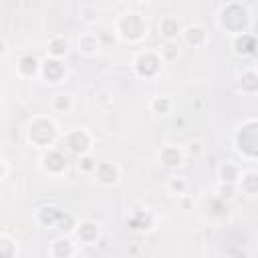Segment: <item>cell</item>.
Listing matches in <instances>:
<instances>
[{
	"label": "cell",
	"instance_id": "cell-1",
	"mask_svg": "<svg viewBox=\"0 0 258 258\" xmlns=\"http://www.w3.org/2000/svg\"><path fill=\"white\" fill-rule=\"evenodd\" d=\"M216 24L220 30H224L226 34H232V38H234V36L246 34L250 30L252 12L242 2H226L216 12Z\"/></svg>",
	"mask_w": 258,
	"mask_h": 258
},
{
	"label": "cell",
	"instance_id": "cell-2",
	"mask_svg": "<svg viewBox=\"0 0 258 258\" xmlns=\"http://www.w3.org/2000/svg\"><path fill=\"white\" fill-rule=\"evenodd\" d=\"M24 135H26L28 145H32L36 149H44V151L56 147V141L62 139L56 121L48 115H34L28 121Z\"/></svg>",
	"mask_w": 258,
	"mask_h": 258
},
{
	"label": "cell",
	"instance_id": "cell-3",
	"mask_svg": "<svg viewBox=\"0 0 258 258\" xmlns=\"http://www.w3.org/2000/svg\"><path fill=\"white\" fill-rule=\"evenodd\" d=\"M113 34L121 42H127V44H137L145 40V36L149 34V24H147L145 14L137 10L121 12L113 22Z\"/></svg>",
	"mask_w": 258,
	"mask_h": 258
},
{
	"label": "cell",
	"instance_id": "cell-4",
	"mask_svg": "<svg viewBox=\"0 0 258 258\" xmlns=\"http://www.w3.org/2000/svg\"><path fill=\"white\" fill-rule=\"evenodd\" d=\"M163 60L157 52V48H141L133 54L131 58V67L133 71L139 75V77H145V79H153L155 75L161 73L163 69Z\"/></svg>",
	"mask_w": 258,
	"mask_h": 258
},
{
	"label": "cell",
	"instance_id": "cell-5",
	"mask_svg": "<svg viewBox=\"0 0 258 258\" xmlns=\"http://www.w3.org/2000/svg\"><path fill=\"white\" fill-rule=\"evenodd\" d=\"M236 147L244 157H258V119H250L236 131Z\"/></svg>",
	"mask_w": 258,
	"mask_h": 258
},
{
	"label": "cell",
	"instance_id": "cell-6",
	"mask_svg": "<svg viewBox=\"0 0 258 258\" xmlns=\"http://www.w3.org/2000/svg\"><path fill=\"white\" fill-rule=\"evenodd\" d=\"M62 145L71 153L83 157V155H89V151L93 147V135L85 127H75L62 135Z\"/></svg>",
	"mask_w": 258,
	"mask_h": 258
},
{
	"label": "cell",
	"instance_id": "cell-7",
	"mask_svg": "<svg viewBox=\"0 0 258 258\" xmlns=\"http://www.w3.org/2000/svg\"><path fill=\"white\" fill-rule=\"evenodd\" d=\"M38 167L42 173H46L50 177H58L67 171V155L58 147L46 149L38 159Z\"/></svg>",
	"mask_w": 258,
	"mask_h": 258
},
{
	"label": "cell",
	"instance_id": "cell-8",
	"mask_svg": "<svg viewBox=\"0 0 258 258\" xmlns=\"http://www.w3.org/2000/svg\"><path fill=\"white\" fill-rule=\"evenodd\" d=\"M95 183L103 185V187H113L119 183V177H121V169L115 161H99L95 171L91 173Z\"/></svg>",
	"mask_w": 258,
	"mask_h": 258
},
{
	"label": "cell",
	"instance_id": "cell-9",
	"mask_svg": "<svg viewBox=\"0 0 258 258\" xmlns=\"http://www.w3.org/2000/svg\"><path fill=\"white\" fill-rule=\"evenodd\" d=\"M40 67H42V60L32 54V52H22L18 58H16V64H14V73L16 77L20 79H36L40 77Z\"/></svg>",
	"mask_w": 258,
	"mask_h": 258
},
{
	"label": "cell",
	"instance_id": "cell-10",
	"mask_svg": "<svg viewBox=\"0 0 258 258\" xmlns=\"http://www.w3.org/2000/svg\"><path fill=\"white\" fill-rule=\"evenodd\" d=\"M77 238L71 234H60L48 244V256L50 258H73L77 254Z\"/></svg>",
	"mask_w": 258,
	"mask_h": 258
},
{
	"label": "cell",
	"instance_id": "cell-11",
	"mask_svg": "<svg viewBox=\"0 0 258 258\" xmlns=\"http://www.w3.org/2000/svg\"><path fill=\"white\" fill-rule=\"evenodd\" d=\"M77 52L83 54V56H97L103 48V42H101V36L99 32H93V30H87L83 32L79 38H77V44H75Z\"/></svg>",
	"mask_w": 258,
	"mask_h": 258
},
{
	"label": "cell",
	"instance_id": "cell-12",
	"mask_svg": "<svg viewBox=\"0 0 258 258\" xmlns=\"http://www.w3.org/2000/svg\"><path fill=\"white\" fill-rule=\"evenodd\" d=\"M64 77H67V69H64V64H62V60H58V58H50V56H46V58L42 60V67H40V79H42L44 83L56 85V83H60Z\"/></svg>",
	"mask_w": 258,
	"mask_h": 258
},
{
	"label": "cell",
	"instance_id": "cell-13",
	"mask_svg": "<svg viewBox=\"0 0 258 258\" xmlns=\"http://www.w3.org/2000/svg\"><path fill=\"white\" fill-rule=\"evenodd\" d=\"M181 38H183V42H185L187 46H194V48H202V46H206V44L210 42V34H208L206 28H204L202 24H198V22L183 26Z\"/></svg>",
	"mask_w": 258,
	"mask_h": 258
},
{
	"label": "cell",
	"instance_id": "cell-14",
	"mask_svg": "<svg viewBox=\"0 0 258 258\" xmlns=\"http://www.w3.org/2000/svg\"><path fill=\"white\" fill-rule=\"evenodd\" d=\"M60 216H62V210L52 204H46V206H40L34 210V222L40 228H56Z\"/></svg>",
	"mask_w": 258,
	"mask_h": 258
},
{
	"label": "cell",
	"instance_id": "cell-15",
	"mask_svg": "<svg viewBox=\"0 0 258 258\" xmlns=\"http://www.w3.org/2000/svg\"><path fill=\"white\" fill-rule=\"evenodd\" d=\"M159 159L165 167L169 169H175V167H181L183 165V159H185V151L175 145V143H165L161 149H159Z\"/></svg>",
	"mask_w": 258,
	"mask_h": 258
},
{
	"label": "cell",
	"instance_id": "cell-16",
	"mask_svg": "<svg viewBox=\"0 0 258 258\" xmlns=\"http://www.w3.org/2000/svg\"><path fill=\"white\" fill-rule=\"evenodd\" d=\"M238 91L244 95H254L258 93V69L256 67H246L238 75Z\"/></svg>",
	"mask_w": 258,
	"mask_h": 258
},
{
	"label": "cell",
	"instance_id": "cell-17",
	"mask_svg": "<svg viewBox=\"0 0 258 258\" xmlns=\"http://www.w3.org/2000/svg\"><path fill=\"white\" fill-rule=\"evenodd\" d=\"M69 50H71V42L64 34H52L46 42V56H50V58L62 60L69 54Z\"/></svg>",
	"mask_w": 258,
	"mask_h": 258
},
{
	"label": "cell",
	"instance_id": "cell-18",
	"mask_svg": "<svg viewBox=\"0 0 258 258\" xmlns=\"http://www.w3.org/2000/svg\"><path fill=\"white\" fill-rule=\"evenodd\" d=\"M181 30H183V26L179 24L177 16H173V14L161 16V20H159V34L163 36V40H175L177 36H181Z\"/></svg>",
	"mask_w": 258,
	"mask_h": 258
},
{
	"label": "cell",
	"instance_id": "cell-19",
	"mask_svg": "<svg viewBox=\"0 0 258 258\" xmlns=\"http://www.w3.org/2000/svg\"><path fill=\"white\" fill-rule=\"evenodd\" d=\"M75 238L81 244H93V242H97V238H99V224H95L91 220L79 222L77 228H75Z\"/></svg>",
	"mask_w": 258,
	"mask_h": 258
},
{
	"label": "cell",
	"instance_id": "cell-20",
	"mask_svg": "<svg viewBox=\"0 0 258 258\" xmlns=\"http://www.w3.org/2000/svg\"><path fill=\"white\" fill-rule=\"evenodd\" d=\"M242 167L234 161H226L220 165L218 169V177H220V183H228V185H238L240 177H242Z\"/></svg>",
	"mask_w": 258,
	"mask_h": 258
},
{
	"label": "cell",
	"instance_id": "cell-21",
	"mask_svg": "<svg viewBox=\"0 0 258 258\" xmlns=\"http://www.w3.org/2000/svg\"><path fill=\"white\" fill-rule=\"evenodd\" d=\"M232 50L238 54V56H250L254 54L256 50V38L246 32V34H240V36H234L232 38Z\"/></svg>",
	"mask_w": 258,
	"mask_h": 258
},
{
	"label": "cell",
	"instance_id": "cell-22",
	"mask_svg": "<svg viewBox=\"0 0 258 258\" xmlns=\"http://www.w3.org/2000/svg\"><path fill=\"white\" fill-rule=\"evenodd\" d=\"M236 189L242 191V194H246V196H250V198H252V196H258V171L246 169V171L242 173V177H240Z\"/></svg>",
	"mask_w": 258,
	"mask_h": 258
},
{
	"label": "cell",
	"instance_id": "cell-23",
	"mask_svg": "<svg viewBox=\"0 0 258 258\" xmlns=\"http://www.w3.org/2000/svg\"><path fill=\"white\" fill-rule=\"evenodd\" d=\"M50 109L54 113H71L75 109V97L71 93H56L50 101Z\"/></svg>",
	"mask_w": 258,
	"mask_h": 258
},
{
	"label": "cell",
	"instance_id": "cell-24",
	"mask_svg": "<svg viewBox=\"0 0 258 258\" xmlns=\"http://www.w3.org/2000/svg\"><path fill=\"white\" fill-rule=\"evenodd\" d=\"M157 52H159V56H161V60L165 64H169V62L179 58V46H177L175 40H163L161 46L157 48Z\"/></svg>",
	"mask_w": 258,
	"mask_h": 258
},
{
	"label": "cell",
	"instance_id": "cell-25",
	"mask_svg": "<svg viewBox=\"0 0 258 258\" xmlns=\"http://www.w3.org/2000/svg\"><path fill=\"white\" fill-rule=\"evenodd\" d=\"M0 258H18V244L6 232L0 236Z\"/></svg>",
	"mask_w": 258,
	"mask_h": 258
},
{
	"label": "cell",
	"instance_id": "cell-26",
	"mask_svg": "<svg viewBox=\"0 0 258 258\" xmlns=\"http://www.w3.org/2000/svg\"><path fill=\"white\" fill-rule=\"evenodd\" d=\"M165 189L171 196H183L187 189V179L183 175H169L165 181Z\"/></svg>",
	"mask_w": 258,
	"mask_h": 258
},
{
	"label": "cell",
	"instance_id": "cell-27",
	"mask_svg": "<svg viewBox=\"0 0 258 258\" xmlns=\"http://www.w3.org/2000/svg\"><path fill=\"white\" fill-rule=\"evenodd\" d=\"M171 107H173V101L169 97H153L149 101V109L153 113H169Z\"/></svg>",
	"mask_w": 258,
	"mask_h": 258
},
{
	"label": "cell",
	"instance_id": "cell-28",
	"mask_svg": "<svg viewBox=\"0 0 258 258\" xmlns=\"http://www.w3.org/2000/svg\"><path fill=\"white\" fill-rule=\"evenodd\" d=\"M79 18L85 22V24H93L97 22L99 18V8L95 4H83L81 10H79Z\"/></svg>",
	"mask_w": 258,
	"mask_h": 258
},
{
	"label": "cell",
	"instance_id": "cell-29",
	"mask_svg": "<svg viewBox=\"0 0 258 258\" xmlns=\"http://www.w3.org/2000/svg\"><path fill=\"white\" fill-rule=\"evenodd\" d=\"M95 167H97V161H93V159H91V155H83V157H79V169L93 173V171H95Z\"/></svg>",
	"mask_w": 258,
	"mask_h": 258
},
{
	"label": "cell",
	"instance_id": "cell-30",
	"mask_svg": "<svg viewBox=\"0 0 258 258\" xmlns=\"http://www.w3.org/2000/svg\"><path fill=\"white\" fill-rule=\"evenodd\" d=\"M0 165H2L0 179H2V181H6V179H8V169H10V167H8V159H6V157H2V159H0Z\"/></svg>",
	"mask_w": 258,
	"mask_h": 258
},
{
	"label": "cell",
	"instance_id": "cell-31",
	"mask_svg": "<svg viewBox=\"0 0 258 258\" xmlns=\"http://www.w3.org/2000/svg\"><path fill=\"white\" fill-rule=\"evenodd\" d=\"M256 69H258V64H256Z\"/></svg>",
	"mask_w": 258,
	"mask_h": 258
}]
</instances>
